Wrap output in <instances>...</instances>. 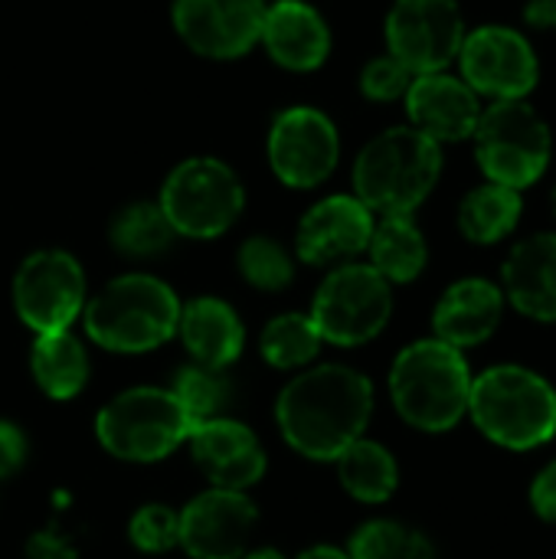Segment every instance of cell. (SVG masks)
<instances>
[{
    "label": "cell",
    "mask_w": 556,
    "mask_h": 559,
    "mask_svg": "<svg viewBox=\"0 0 556 559\" xmlns=\"http://www.w3.org/2000/svg\"><path fill=\"white\" fill-rule=\"evenodd\" d=\"M370 413V380L341 364L305 370L275 403L282 439L311 462H338L351 442L364 439Z\"/></svg>",
    "instance_id": "1"
},
{
    "label": "cell",
    "mask_w": 556,
    "mask_h": 559,
    "mask_svg": "<svg viewBox=\"0 0 556 559\" xmlns=\"http://www.w3.org/2000/svg\"><path fill=\"white\" fill-rule=\"evenodd\" d=\"M442 174V144L416 128H387L354 160V197L380 216H413L436 190Z\"/></svg>",
    "instance_id": "2"
},
{
    "label": "cell",
    "mask_w": 556,
    "mask_h": 559,
    "mask_svg": "<svg viewBox=\"0 0 556 559\" xmlns=\"http://www.w3.org/2000/svg\"><path fill=\"white\" fill-rule=\"evenodd\" d=\"M472 373L462 350L442 341L410 344L390 370L397 413L423 432H449L469 413Z\"/></svg>",
    "instance_id": "3"
},
{
    "label": "cell",
    "mask_w": 556,
    "mask_h": 559,
    "mask_svg": "<svg viewBox=\"0 0 556 559\" xmlns=\"http://www.w3.org/2000/svg\"><path fill=\"white\" fill-rule=\"evenodd\" d=\"M180 301L154 275H121L85 305V334L115 354H144L177 334Z\"/></svg>",
    "instance_id": "4"
},
{
    "label": "cell",
    "mask_w": 556,
    "mask_h": 559,
    "mask_svg": "<svg viewBox=\"0 0 556 559\" xmlns=\"http://www.w3.org/2000/svg\"><path fill=\"white\" fill-rule=\"evenodd\" d=\"M469 413L492 442L514 452L537 449L556 432V390L534 370L492 367L472 380Z\"/></svg>",
    "instance_id": "5"
},
{
    "label": "cell",
    "mask_w": 556,
    "mask_h": 559,
    "mask_svg": "<svg viewBox=\"0 0 556 559\" xmlns=\"http://www.w3.org/2000/svg\"><path fill=\"white\" fill-rule=\"evenodd\" d=\"M472 141L482 174L492 183L511 187L518 193L534 187L547 174L554 154L551 124L528 98L492 102L488 108H482Z\"/></svg>",
    "instance_id": "6"
},
{
    "label": "cell",
    "mask_w": 556,
    "mask_h": 559,
    "mask_svg": "<svg viewBox=\"0 0 556 559\" xmlns=\"http://www.w3.org/2000/svg\"><path fill=\"white\" fill-rule=\"evenodd\" d=\"M193 419L170 390L138 386L115 396L95 419V436L102 449L121 462H161L177 452L190 432Z\"/></svg>",
    "instance_id": "7"
},
{
    "label": "cell",
    "mask_w": 556,
    "mask_h": 559,
    "mask_svg": "<svg viewBox=\"0 0 556 559\" xmlns=\"http://www.w3.org/2000/svg\"><path fill=\"white\" fill-rule=\"evenodd\" d=\"M246 190L229 164L220 157H190L177 164L161 190V210L177 236L213 239L223 236L242 213Z\"/></svg>",
    "instance_id": "8"
},
{
    "label": "cell",
    "mask_w": 556,
    "mask_h": 559,
    "mask_svg": "<svg viewBox=\"0 0 556 559\" xmlns=\"http://www.w3.org/2000/svg\"><path fill=\"white\" fill-rule=\"evenodd\" d=\"M390 311V282L374 265L347 262L321 282L308 318L315 321L321 341H331L338 347H357L387 328Z\"/></svg>",
    "instance_id": "9"
},
{
    "label": "cell",
    "mask_w": 556,
    "mask_h": 559,
    "mask_svg": "<svg viewBox=\"0 0 556 559\" xmlns=\"http://www.w3.org/2000/svg\"><path fill=\"white\" fill-rule=\"evenodd\" d=\"M456 62L462 69L459 79L478 98L485 95L492 102H521L541 82V62L531 39L501 23L469 29Z\"/></svg>",
    "instance_id": "10"
},
{
    "label": "cell",
    "mask_w": 556,
    "mask_h": 559,
    "mask_svg": "<svg viewBox=\"0 0 556 559\" xmlns=\"http://www.w3.org/2000/svg\"><path fill=\"white\" fill-rule=\"evenodd\" d=\"M465 33L456 0H393L387 13V49L413 75L449 72Z\"/></svg>",
    "instance_id": "11"
},
{
    "label": "cell",
    "mask_w": 556,
    "mask_h": 559,
    "mask_svg": "<svg viewBox=\"0 0 556 559\" xmlns=\"http://www.w3.org/2000/svg\"><path fill=\"white\" fill-rule=\"evenodd\" d=\"M13 305L36 334L69 331L85 305V275L75 255L62 249H39L26 255L13 275Z\"/></svg>",
    "instance_id": "12"
},
{
    "label": "cell",
    "mask_w": 556,
    "mask_h": 559,
    "mask_svg": "<svg viewBox=\"0 0 556 559\" xmlns=\"http://www.w3.org/2000/svg\"><path fill=\"white\" fill-rule=\"evenodd\" d=\"M341 157L334 121L318 108H285L269 128V164L285 187L324 183Z\"/></svg>",
    "instance_id": "13"
},
{
    "label": "cell",
    "mask_w": 556,
    "mask_h": 559,
    "mask_svg": "<svg viewBox=\"0 0 556 559\" xmlns=\"http://www.w3.org/2000/svg\"><path fill=\"white\" fill-rule=\"evenodd\" d=\"M177 544L193 559L246 557L259 511L246 491L210 488L177 514Z\"/></svg>",
    "instance_id": "14"
},
{
    "label": "cell",
    "mask_w": 556,
    "mask_h": 559,
    "mask_svg": "<svg viewBox=\"0 0 556 559\" xmlns=\"http://www.w3.org/2000/svg\"><path fill=\"white\" fill-rule=\"evenodd\" d=\"M269 3L272 0H174V29L206 59H236L259 43Z\"/></svg>",
    "instance_id": "15"
},
{
    "label": "cell",
    "mask_w": 556,
    "mask_h": 559,
    "mask_svg": "<svg viewBox=\"0 0 556 559\" xmlns=\"http://www.w3.org/2000/svg\"><path fill=\"white\" fill-rule=\"evenodd\" d=\"M374 213L347 193L324 197L315 203L295 233V252L308 265H328L367 252L374 236Z\"/></svg>",
    "instance_id": "16"
},
{
    "label": "cell",
    "mask_w": 556,
    "mask_h": 559,
    "mask_svg": "<svg viewBox=\"0 0 556 559\" xmlns=\"http://www.w3.org/2000/svg\"><path fill=\"white\" fill-rule=\"evenodd\" d=\"M403 102H406L410 128L433 138L436 144L469 141L485 108L482 98L459 75L449 72L416 75Z\"/></svg>",
    "instance_id": "17"
},
{
    "label": "cell",
    "mask_w": 556,
    "mask_h": 559,
    "mask_svg": "<svg viewBox=\"0 0 556 559\" xmlns=\"http://www.w3.org/2000/svg\"><path fill=\"white\" fill-rule=\"evenodd\" d=\"M190 452L200 472L223 491H246L265 475V452L252 429L233 419H206L190 432Z\"/></svg>",
    "instance_id": "18"
},
{
    "label": "cell",
    "mask_w": 556,
    "mask_h": 559,
    "mask_svg": "<svg viewBox=\"0 0 556 559\" xmlns=\"http://www.w3.org/2000/svg\"><path fill=\"white\" fill-rule=\"evenodd\" d=\"M259 43L269 56L292 72H311L324 66L331 52V29L324 16L305 0H272L262 16Z\"/></svg>",
    "instance_id": "19"
},
{
    "label": "cell",
    "mask_w": 556,
    "mask_h": 559,
    "mask_svg": "<svg viewBox=\"0 0 556 559\" xmlns=\"http://www.w3.org/2000/svg\"><path fill=\"white\" fill-rule=\"evenodd\" d=\"M505 314V292L485 278H462L436 305L433 328L436 341L462 350L488 341Z\"/></svg>",
    "instance_id": "20"
},
{
    "label": "cell",
    "mask_w": 556,
    "mask_h": 559,
    "mask_svg": "<svg viewBox=\"0 0 556 559\" xmlns=\"http://www.w3.org/2000/svg\"><path fill=\"white\" fill-rule=\"evenodd\" d=\"M505 298L534 321H556V233L521 239L501 269Z\"/></svg>",
    "instance_id": "21"
},
{
    "label": "cell",
    "mask_w": 556,
    "mask_h": 559,
    "mask_svg": "<svg viewBox=\"0 0 556 559\" xmlns=\"http://www.w3.org/2000/svg\"><path fill=\"white\" fill-rule=\"evenodd\" d=\"M177 334L190 357L206 370H226L239 360L246 344L239 314L220 298H193L187 308H180Z\"/></svg>",
    "instance_id": "22"
},
{
    "label": "cell",
    "mask_w": 556,
    "mask_h": 559,
    "mask_svg": "<svg viewBox=\"0 0 556 559\" xmlns=\"http://www.w3.org/2000/svg\"><path fill=\"white\" fill-rule=\"evenodd\" d=\"M370 265L393 285H406L413 278H419V272L426 269L429 259V246L423 229L413 223V216H383L380 223H374V236H370Z\"/></svg>",
    "instance_id": "23"
},
{
    "label": "cell",
    "mask_w": 556,
    "mask_h": 559,
    "mask_svg": "<svg viewBox=\"0 0 556 559\" xmlns=\"http://www.w3.org/2000/svg\"><path fill=\"white\" fill-rule=\"evenodd\" d=\"M521 213H524L521 193L488 180L469 190L465 200L459 203V229L469 242L492 246L514 233V226L521 223Z\"/></svg>",
    "instance_id": "24"
},
{
    "label": "cell",
    "mask_w": 556,
    "mask_h": 559,
    "mask_svg": "<svg viewBox=\"0 0 556 559\" xmlns=\"http://www.w3.org/2000/svg\"><path fill=\"white\" fill-rule=\"evenodd\" d=\"M29 367L39 390L52 400H72L88 380V357L69 331L36 334Z\"/></svg>",
    "instance_id": "25"
},
{
    "label": "cell",
    "mask_w": 556,
    "mask_h": 559,
    "mask_svg": "<svg viewBox=\"0 0 556 559\" xmlns=\"http://www.w3.org/2000/svg\"><path fill=\"white\" fill-rule=\"evenodd\" d=\"M338 475H341L344 491L364 504L390 501L400 485V468H397L393 455L370 439H357L341 452Z\"/></svg>",
    "instance_id": "26"
},
{
    "label": "cell",
    "mask_w": 556,
    "mask_h": 559,
    "mask_svg": "<svg viewBox=\"0 0 556 559\" xmlns=\"http://www.w3.org/2000/svg\"><path fill=\"white\" fill-rule=\"evenodd\" d=\"M108 239L111 246L128 255V259H151L170 249V242L177 239L174 226L167 223L161 203H128L125 210L115 213L111 226H108Z\"/></svg>",
    "instance_id": "27"
},
{
    "label": "cell",
    "mask_w": 556,
    "mask_h": 559,
    "mask_svg": "<svg viewBox=\"0 0 556 559\" xmlns=\"http://www.w3.org/2000/svg\"><path fill=\"white\" fill-rule=\"evenodd\" d=\"M321 334L308 314H279L262 334V357L275 370H295L318 357Z\"/></svg>",
    "instance_id": "28"
},
{
    "label": "cell",
    "mask_w": 556,
    "mask_h": 559,
    "mask_svg": "<svg viewBox=\"0 0 556 559\" xmlns=\"http://www.w3.org/2000/svg\"><path fill=\"white\" fill-rule=\"evenodd\" d=\"M351 559H436L433 544L397 521H370L351 540Z\"/></svg>",
    "instance_id": "29"
},
{
    "label": "cell",
    "mask_w": 556,
    "mask_h": 559,
    "mask_svg": "<svg viewBox=\"0 0 556 559\" xmlns=\"http://www.w3.org/2000/svg\"><path fill=\"white\" fill-rule=\"evenodd\" d=\"M239 272L252 288L262 292H282L295 278L292 255L285 252L282 242L269 236H252L239 246Z\"/></svg>",
    "instance_id": "30"
},
{
    "label": "cell",
    "mask_w": 556,
    "mask_h": 559,
    "mask_svg": "<svg viewBox=\"0 0 556 559\" xmlns=\"http://www.w3.org/2000/svg\"><path fill=\"white\" fill-rule=\"evenodd\" d=\"M170 393L184 403V409L190 413L193 423H206V419H216L220 409L226 406L229 400V386L223 380V370H206L200 364L193 367H184L170 386Z\"/></svg>",
    "instance_id": "31"
},
{
    "label": "cell",
    "mask_w": 556,
    "mask_h": 559,
    "mask_svg": "<svg viewBox=\"0 0 556 559\" xmlns=\"http://www.w3.org/2000/svg\"><path fill=\"white\" fill-rule=\"evenodd\" d=\"M177 527H180V521L170 508L147 504L131 518L128 537L144 554H167L170 547H177Z\"/></svg>",
    "instance_id": "32"
},
{
    "label": "cell",
    "mask_w": 556,
    "mask_h": 559,
    "mask_svg": "<svg viewBox=\"0 0 556 559\" xmlns=\"http://www.w3.org/2000/svg\"><path fill=\"white\" fill-rule=\"evenodd\" d=\"M413 79L416 75L400 59H393L387 52V56H377V59H370L364 66V72H360V92L370 102H397V98H406Z\"/></svg>",
    "instance_id": "33"
},
{
    "label": "cell",
    "mask_w": 556,
    "mask_h": 559,
    "mask_svg": "<svg viewBox=\"0 0 556 559\" xmlns=\"http://www.w3.org/2000/svg\"><path fill=\"white\" fill-rule=\"evenodd\" d=\"M26 462V436L0 419V478H10Z\"/></svg>",
    "instance_id": "34"
},
{
    "label": "cell",
    "mask_w": 556,
    "mask_h": 559,
    "mask_svg": "<svg viewBox=\"0 0 556 559\" xmlns=\"http://www.w3.org/2000/svg\"><path fill=\"white\" fill-rule=\"evenodd\" d=\"M26 559H79V554L56 531H39L26 540Z\"/></svg>",
    "instance_id": "35"
},
{
    "label": "cell",
    "mask_w": 556,
    "mask_h": 559,
    "mask_svg": "<svg viewBox=\"0 0 556 559\" xmlns=\"http://www.w3.org/2000/svg\"><path fill=\"white\" fill-rule=\"evenodd\" d=\"M531 504H534V511H537L544 521L556 524V462H551V465L534 478V485H531Z\"/></svg>",
    "instance_id": "36"
},
{
    "label": "cell",
    "mask_w": 556,
    "mask_h": 559,
    "mask_svg": "<svg viewBox=\"0 0 556 559\" xmlns=\"http://www.w3.org/2000/svg\"><path fill=\"white\" fill-rule=\"evenodd\" d=\"M524 20L537 29H556V0H528Z\"/></svg>",
    "instance_id": "37"
},
{
    "label": "cell",
    "mask_w": 556,
    "mask_h": 559,
    "mask_svg": "<svg viewBox=\"0 0 556 559\" xmlns=\"http://www.w3.org/2000/svg\"><path fill=\"white\" fill-rule=\"evenodd\" d=\"M298 559H351L344 550H338V547H311V550H305Z\"/></svg>",
    "instance_id": "38"
},
{
    "label": "cell",
    "mask_w": 556,
    "mask_h": 559,
    "mask_svg": "<svg viewBox=\"0 0 556 559\" xmlns=\"http://www.w3.org/2000/svg\"><path fill=\"white\" fill-rule=\"evenodd\" d=\"M242 559H285L279 550H252V554H246Z\"/></svg>",
    "instance_id": "39"
},
{
    "label": "cell",
    "mask_w": 556,
    "mask_h": 559,
    "mask_svg": "<svg viewBox=\"0 0 556 559\" xmlns=\"http://www.w3.org/2000/svg\"><path fill=\"white\" fill-rule=\"evenodd\" d=\"M551 206H554V213H556V187H554V193H551Z\"/></svg>",
    "instance_id": "40"
}]
</instances>
